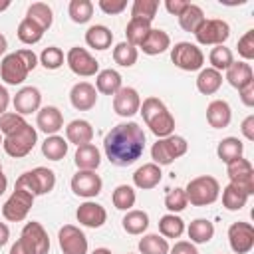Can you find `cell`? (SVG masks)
I'll return each instance as SVG.
<instances>
[{"label":"cell","instance_id":"cell-47","mask_svg":"<svg viewBox=\"0 0 254 254\" xmlns=\"http://www.w3.org/2000/svg\"><path fill=\"white\" fill-rule=\"evenodd\" d=\"M26 123H28V121H26L22 115H18L16 111H6L4 115H0V133H2L4 137H8V135L20 131Z\"/></svg>","mask_w":254,"mask_h":254},{"label":"cell","instance_id":"cell-21","mask_svg":"<svg viewBox=\"0 0 254 254\" xmlns=\"http://www.w3.org/2000/svg\"><path fill=\"white\" fill-rule=\"evenodd\" d=\"M36 125L40 131H44L46 135H56L62 127H64V115L58 107L54 105H46L38 111V117H36Z\"/></svg>","mask_w":254,"mask_h":254},{"label":"cell","instance_id":"cell-14","mask_svg":"<svg viewBox=\"0 0 254 254\" xmlns=\"http://www.w3.org/2000/svg\"><path fill=\"white\" fill-rule=\"evenodd\" d=\"M228 244L234 254H248L254 248V226L250 222H232L228 226Z\"/></svg>","mask_w":254,"mask_h":254},{"label":"cell","instance_id":"cell-8","mask_svg":"<svg viewBox=\"0 0 254 254\" xmlns=\"http://www.w3.org/2000/svg\"><path fill=\"white\" fill-rule=\"evenodd\" d=\"M171 62L183 71H196V69H202L204 54L196 44L179 42L171 48Z\"/></svg>","mask_w":254,"mask_h":254},{"label":"cell","instance_id":"cell-53","mask_svg":"<svg viewBox=\"0 0 254 254\" xmlns=\"http://www.w3.org/2000/svg\"><path fill=\"white\" fill-rule=\"evenodd\" d=\"M189 6V2L187 0H167L165 2V8H167V12L169 14H173V16H181L183 14V10Z\"/></svg>","mask_w":254,"mask_h":254},{"label":"cell","instance_id":"cell-7","mask_svg":"<svg viewBox=\"0 0 254 254\" xmlns=\"http://www.w3.org/2000/svg\"><path fill=\"white\" fill-rule=\"evenodd\" d=\"M189 149V143L185 137L181 135H169L163 139H157V143H153L151 147V157L155 165H171L175 159L183 157Z\"/></svg>","mask_w":254,"mask_h":254},{"label":"cell","instance_id":"cell-48","mask_svg":"<svg viewBox=\"0 0 254 254\" xmlns=\"http://www.w3.org/2000/svg\"><path fill=\"white\" fill-rule=\"evenodd\" d=\"M187 204H189V200H187V194H185V189H179V187H175V189H171L169 192H167V196H165V206H167V210L169 212H181V210H185L187 208Z\"/></svg>","mask_w":254,"mask_h":254},{"label":"cell","instance_id":"cell-52","mask_svg":"<svg viewBox=\"0 0 254 254\" xmlns=\"http://www.w3.org/2000/svg\"><path fill=\"white\" fill-rule=\"evenodd\" d=\"M169 252H171V254H198L196 246H194L192 242H189V240H179V242H175V246L169 248Z\"/></svg>","mask_w":254,"mask_h":254},{"label":"cell","instance_id":"cell-40","mask_svg":"<svg viewBox=\"0 0 254 254\" xmlns=\"http://www.w3.org/2000/svg\"><path fill=\"white\" fill-rule=\"evenodd\" d=\"M16 34H18V40H20L22 44L32 46V44H38V42L42 40L44 30H42V28H40L36 22H32L30 18H24V20L18 24Z\"/></svg>","mask_w":254,"mask_h":254},{"label":"cell","instance_id":"cell-23","mask_svg":"<svg viewBox=\"0 0 254 254\" xmlns=\"http://www.w3.org/2000/svg\"><path fill=\"white\" fill-rule=\"evenodd\" d=\"M139 48L147 56H159V54H163V52H167L171 48V36L165 30L151 28V32L147 34V38L143 40V44Z\"/></svg>","mask_w":254,"mask_h":254},{"label":"cell","instance_id":"cell-43","mask_svg":"<svg viewBox=\"0 0 254 254\" xmlns=\"http://www.w3.org/2000/svg\"><path fill=\"white\" fill-rule=\"evenodd\" d=\"M139 58V52L135 46H131L129 42H119L113 48V60L115 64H119L121 67H131Z\"/></svg>","mask_w":254,"mask_h":254},{"label":"cell","instance_id":"cell-5","mask_svg":"<svg viewBox=\"0 0 254 254\" xmlns=\"http://www.w3.org/2000/svg\"><path fill=\"white\" fill-rule=\"evenodd\" d=\"M185 194H187V200L192 206H206V204H212L218 198L220 185L214 177L200 175V177H194V179L189 181V185L185 189Z\"/></svg>","mask_w":254,"mask_h":254},{"label":"cell","instance_id":"cell-46","mask_svg":"<svg viewBox=\"0 0 254 254\" xmlns=\"http://www.w3.org/2000/svg\"><path fill=\"white\" fill-rule=\"evenodd\" d=\"M159 10V0H135L131 6V18H143L153 22Z\"/></svg>","mask_w":254,"mask_h":254},{"label":"cell","instance_id":"cell-1","mask_svg":"<svg viewBox=\"0 0 254 254\" xmlns=\"http://www.w3.org/2000/svg\"><path fill=\"white\" fill-rule=\"evenodd\" d=\"M103 151L111 165L129 167L145 151V133L135 121L119 123L105 135Z\"/></svg>","mask_w":254,"mask_h":254},{"label":"cell","instance_id":"cell-13","mask_svg":"<svg viewBox=\"0 0 254 254\" xmlns=\"http://www.w3.org/2000/svg\"><path fill=\"white\" fill-rule=\"evenodd\" d=\"M226 175L230 179L232 185H236L238 189H242L248 196L254 194V167L248 159L238 157L236 161L226 165Z\"/></svg>","mask_w":254,"mask_h":254},{"label":"cell","instance_id":"cell-54","mask_svg":"<svg viewBox=\"0 0 254 254\" xmlns=\"http://www.w3.org/2000/svg\"><path fill=\"white\" fill-rule=\"evenodd\" d=\"M238 93H240V99L246 107H254V81L248 83L246 87H242Z\"/></svg>","mask_w":254,"mask_h":254},{"label":"cell","instance_id":"cell-10","mask_svg":"<svg viewBox=\"0 0 254 254\" xmlns=\"http://www.w3.org/2000/svg\"><path fill=\"white\" fill-rule=\"evenodd\" d=\"M34 194L24 190V189H14V192L10 194V198L4 202L2 206V216L8 220V222H20L28 216L30 208L34 206Z\"/></svg>","mask_w":254,"mask_h":254},{"label":"cell","instance_id":"cell-56","mask_svg":"<svg viewBox=\"0 0 254 254\" xmlns=\"http://www.w3.org/2000/svg\"><path fill=\"white\" fill-rule=\"evenodd\" d=\"M8 103H10V93H8V89L4 85H0V115L6 113Z\"/></svg>","mask_w":254,"mask_h":254},{"label":"cell","instance_id":"cell-49","mask_svg":"<svg viewBox=\"0 0 254 254\" xmlns=\"http://www.w3.org/2000/svg\"><path fill=\"white\" fill-rule=\"evenodd\" d=\"M40 64L46 69H58L64 65V52L56 46H50L40 54Z\"/></svg>","mask_w":254,"mask_h":254},{"label":"cell","instance_id":"cell-28","mask_svg":"<svg viewBox=\"0 0 254 254\" xmlns=\"http://www.w3.org/2000/svg\"><path fill=\"white\" fill-rule=\"evenodd\" d=\"M111 42H113V32L103 24H95V26L87 28V32H85V44L93 50H99V52L107 50L111 46Z\"/></svg>","mask_w":254,"mask_h":254},{"label":"cell","instance_id":"cell-59","mask_svg":"<svg viewBox=\"0 0 254 254\" xmlns=\"http://www.w3.org/2000/svg\"><path fill=\"white\" fill-rule=\"evenodd\" d=\"M6 187H8V179H6V175H4V173H0V194H4Z\"/></svg>","mask_w":254,"mask_h":254},{"label":"cell","instance_id":"cell-12","mask_svg":"<svg viewBox=\"0 0 254 254\" xmlns=\"http://www.w3.org/2000/svg\"><path fill=\"white\" fill-rule=\"evenodd\" d=\"M65 64L75 75H81V77H91L99 73V62L85 48H79V46L69 48L65 56Z\"/></svg>","mask_w":254,"mask_h":254},{"label":"cell","instance_id":"cell-24","mask_svg":"<svg viewBox=\"0 0 254 254\" xmlns=\"http://www.w3.org/2000/svg\"><path fill=\"white\" fill-rule=\"evenodd\" d=\"M226 81L234 87V89H242L246 87L248 83L254 81V71H252V65L246 64V62H232L230 67L226 69Z\"/></svg>","mask_w":254,"mask_h":254},{"label":"cell","instance_id":"cell-51","mask_svg":"<svg viewBox=\"0 0 254 254\" xmlns=\"http://www.w3.org/2000/svg\"><path fill=\"white\" fill-rule=\"evenodd\" d=\"M97 6L107 14V16H115L121 14L127 8V0H99Z\"/></svg>","mask_w":254,"mask_h":254},{"label":"cell","instance_id":"cell-3","mask_svg":"<svg viewBox=\"0 0 254 254\" xmlns=\"http://www.w3.org/2000/svg\"><path fill=\"white\" fill-rule=\"evenodd\" d=\"M139 113L143 115V121L147 123L151 133L157 135L159 139L173 135V131H175V117L171 115V111L167 109V105L159 97L143 99V103L139 107Z\"/></svg>","mask_w":254,"mask_h":254},{"label":"cell","instance_id":"cell-57","mask_svg":"<svg viewBox=\"0 0 254 254\" xmlns=\"http://www.w3.org/2000/svg\"><path fill=\"white\" fill-rule=\"evenodd\" d=\"M8 238H10V228H8V224L0 222V248L8 242Z\"/></svg>","mask_w":254,"mask_h":254},{"label":"cell","instance_id":"cell-27","mask_svg":"<svg viewBox=\"0 0 254 254\" xmlns=\"http://www.w3.org/2000/svg\"><path fill=\"white\" fill-rule=\"evenodd\" d=\"M73 161H75L77 171H95L99 167V163H101V153H99V149L95 145L87 143V145L77 147Z\"/></svg>","mask_w":254,"mask_h":254},{"label":"cell","instance_id":"cell-34","mask_svg":"<svg viewBox=\"0 0 254 254\" xmlns=\"http://www.w3.org/2000/svg\"><path fill=\"white\" fill-rule=\"evenodd\" d=\"M204 20H206V18H204L202 8L189 2V6H187V8L183 10V14L179 16V26H181L185 32H192V34H194V32L200 28V24H202Z\"/></svg>","mask_w":254,"mask_h":254},{"label":"cell","instance_id":"cell-31","mask_svg":"<svg viewBox=\"0 0 254 254\" xmlns=\"http://www.w3.org/2000/svg\"><path fill=\"white\" fill-rule=\"evenodd\" d=\"M187 232H189V238L192 244H206L214 236V224L206 218H196L189 224Z\"/></svg>","mask_w":254,"mask_h":254},{"label":"cell","instance_id":"cell-36","mask_svg":"<svg viewBox=\"0 0 254 254\" xmlns=\"http://www.w3.org/2000/svg\"><path fill=\"white\" fill-rule=\"evenodd\" d=\"M67 141L60 135H48L46 141L42 143V153L50 161H62L67 155Z\"/></svg>","mask_w":254,"mask_h":254},{"label":"cell","instance_id":"cell-39","mask_svg":"<svg viewBox=\"0 0 254 254\" xmlns=\"http://www.w3.org/2000/svg\"><path fill=\"white\" fill-rule=\"evenodd\" d=\"M159 232L163 238H179L185 232V220L173 212L161 216L159 220Z\"/></svg>","mask_w":254,"mask_h":254},{"label":"cell","instance_id":"cell-61","mask_svg":"<svg viewBox=\"0 0 254 254\" xmlns=\"http://www.w3.org/2000/svg\"><path fill=\"white\" fill-rule=\"evenodd\" d=\"M91 254H111V250L109 248H95Z\"/></svg>","mask_w":254,"mask_h":254},{"label":"cell","instance_id":"cell-19","mask_svg":"<svg viewBox=\"0 0 254 254\" xmlns=\"http://www.w3.org/2000/svg\"><path fill=\"white\" fill-rule=\"evenodd\" d=\"M69 101L77 111H89L97 103V89L89 81H77L69 91Z\"/></svg>","mask_w":254,"mask_h":254},{"label":"cell","instance_id":"cell-62","mask_svg":"<svg viewBox=\"0 0 254 254\" xmlns=\"http://www.w3.org/2000/svg\"><path fill=\"white\" fill-rule=\"evenodd\" d=\"M0 173H2V163H0Z\"/></svg>","mask_w":254,"mask_h":254},{"label":"cell","instance_id":"cell-30","mask_svg":"<svg viewBox=\"0 0 254 254\" xmlns=\"http://www.w3.org/2000/svg\"><path fill=\"white\" fill-rule=\"evenodd\" d=\"M95 87L103 95H115L123 85H121V73L115 69H101L95 77Z\"/></svg>","mask_w":254,"mask_h":254},{"label":"cell","instance_id":"cell-45","mask_svg":"<svg viewBox=\"0 0 254 254\" xmlns=\"http://www.w3.org/2000/svg\"><path fill=\"white\" fill-rule=\"evenodd\" d=\"M208 62L212 65V69L216 71H222V69H228L230 64L234 62V56L230 52V48H224V46H214L208 54Z\"/></svg>","mask_w":254,"mask_h":254},{"label":"cell","instance_id":"cell-63","mask_svg":"<svg viewBox=\"0 0 254 254\" xmlns=\"http://www.w3.org/2000/svg\"><path fill=\"white\" fill-rule=\"evenodd\" d=\"M0 143H2V135H0Z\"/></svg>","mask_w":254,"mask_h":254},{"label":"cell","instance_id":"cell-55","mask_svg":"<svg viewBox=\"0 0 254 254\" xmlns=\"http://www.w3.org/2000/svg\"><path fill=\"white\" fill-rule=\"evenodd\" d=\"M240 131H242V135H244L248 141H254V115H248V117L242 121Z\"/></svg>","mask_w":254,"mask_h":254},{"label":"cell","instance_id":"cell-18","mask_svg":"<svg viewBox=\"0 0 254 254\" xmlns=\"http://www.w3.org/2000/svg\"><path fill=\"white\" fill-rule=\"evenodd\" d=\"M12 103H14V111H16L18 115L24 117V115H30V113H34V111L40 109L42 93H40L38 87H34V85H26V87H22L20 91H16Z\"/></svg>","mask_w":254,"mask_h":254},{"label":"cell","instance_id":"cell-29","mask_svg":"<svg viewBox=\"0 0 254 254\" xmlns=\"http://www.w3.org/2000/svg\"><path fill=\"white\" fill-rule=\"evenodd\" d=\"M222 85V73L212 69V67H204L198 71V77H196V89L202 93V95H212L220 89Z\"/></svg>","mask_w":254,"mask_h":254},{"label":"cell","instance_id":"cell-60","mask_svg":"<svg viewBox=\"0 0 254 254\" xmlns=\"http://www.w3.org/2000/svg\"><path fill=\"white\" fill-rule=\"evenodd\" d=\"M8 8H10V0H0V12H4Z\"/></svg>","mask_w":254,"mask_h":254},{"label":"cell","instance_id":"cell-25","mask_svg":"<svg viewBox=\"0 0 254 254\" xmlns=\"http://www.w3.org/2000/svg\"><path fill=\"white\" fill-rule=\"evenodd\" d=\"M65 139L69 143L77 145V147L91 143V139H93V127H91V123L85 121V119H73V121H69L67 127H65Z\"/></svg>","mask_w":254,"mask_h":254},{"label":"cell","instance_id":"cell-15","mask_svg":"<svg viewBox=\"0 0 254 254\" xmlns=\"http://www.w3.org/2000/svg\"><path fill=\"white\" fill-rule=\"evenodd\" d=\"M58 242L64 254H87V238L73 224H64L60 228Z\"/></svg>","mask_w":254,"mask_h":254},{"label":"cell","instance_id":"cell-37","mask_svg":"<svg viewBox=\"0 0 254 254\" xmlns=\"http://www.w3.org/2000/svg\"><path fill=\"white\" fill-rule=\"evenodd\" d=\"M26 18H30L32 22H36L46 32V30H50V26L54 22V12H52V8L46 2H34V4L28 6Z\"/></svg>","mask_w":254,"mask_h":254},{"label":"cell","instance_id":"cell-20","mask_svg":"<svg viewBox=\"0 0 254 254\" xmlns=\"http://www.w3.org/2000/svg\"><path fill=\"white\" fill-rule=\"evenodd\" d=\"M75 216H77V222L87 226V228H99L107 220L105 208L93 200H85L83 204H79L75 210Z\"/></svg>","mask_w":254,"mask_h":254},{"label":"cell","instance_id":"cell-58","mask_svg":"<svg viewBox=\"0 0 254 254\" xmlns=\"http://www.w3.org/2000/svg\"><path fill=\"white\" fill-rule=\"evenodd\" d=\"M6 50H8V40H6L4 34H0V56H4Z\"/></svg>","mask_w":254,"mask_h":254},{"label":"cell","instance_id":"cell-44","mask_svg":"<svg viewBox=\"0 0 254 254\" xmlns=\"http://www.w3.org/2000/svg\"><path fill=\"white\" fill-rule=\"evenodd\" d=\"M111 200H113V206H115L117 210H131V206H133L135 200H137V194H135L133 187H129V185H119V187L113 190Z\"/></svg>","mask_w":254,"mask_h":254},{"label":"cell","instance_id":"cell-26","mask_svg":"<svg viewBox=\"0 0 254 254\" xmlns=\"http://www.w3.org/2000/svg\"><path fill=\"white\" fill-rule=\"evenodd\" d=\"M161 167L155 165V163H145L143 167H139L135 173H133V183L137 189H143V190H149V189H155L159 183H161Z\"/></svg>","mask_w":254,"mask_h":254},{"label":"cell","instance_id":"cell-41","mask_svg":"<svg viewBox=\"0 0 254 254\" xmlns=\"http://www.w3.org/2000/svg\"><path fill=\"white\" fill-rule=\"evenodd\" d=\"M139 252L141 254H169V242L167 238L159 234H145L139 240Z\"/></svg>","mask_w":254,"mask_h":254},{"label":"cell","instance_id":"cell-22","mask_svg":"<svg viewBox=\"0 0 254 254\" xmlns=\"http://www.w3.org/2000/svg\"><path fill=\"white\" fill-rule=\"evenodd\" d=\"M230 119H232V111H230V105L224 101V99H214L208 103L206 107V121L210 127L214 129H224L230 125Z\"/></svg>","mask_w":254,"mask_h":254},{"label":"cell","instance_id":"cell-11","mask_svg":"<svg viewBox=\"0 0 254 254\" xmlns=\"http://www.w3.org/2000/svg\"><path fill=\"white\" fill-rule=\"evenodd\" d=\"M230 36V26L224 20L212 18V20H204L200 24V28L194 32V38L198 44L202 46H224V42Z\"/></svg>","mask_w":254,"mask_h":254},{"label":"cell","instance_id":"cell-2","mask_svg":"<svg viewBox=\"0 0 254 254\" xmlns=\"http://www.w3.org/2000/svg\"><path fill=\"white\" fill-rule=\"evenodd\" d=\"M38 65V56L32 50H18L12 54H6L0 64V77L8 85H20L28 73Z\"/></svg>","mask_w":254,"mask_h":254},{"label":"cell","instance_id":"cell-35","mask_svg":"<svg viewBox=\"0 0 254 254\" xmlns=\"http://www.w3.org/2000/svg\"><path fill=\"white\" fill-rule=\"evenodd\" d=\"M151 32V22L149 20H143V18H131L127 28H125V36H127V42L135 48H139L143 44V40L147 38V34Z\"/></svg>","mask_w":254,"mask_h":254},{"label":"cell","instance_id":"cell-32","mask_svg":"<svg viewBox=\"0 0 254 254\" xmlns=\"http://www.w3.org/2000/svg\"><path fill=\"white\" fill-rule=\"evenodd\" d=\"M242 153H244V143L238 137H224L218 143V147H216L218 159L222 163H226V165L232 163V161H236L238 157H242Z\"/></svg>","mask_w":254,"mask_h":254},{"label":"cell","instance_id":"cell-6","mask_svg":"<svg viewBox=\"0 0 254 254\" xmlns=\"http://www.w3.org/2000/svg\"><path fill=\"white\" fill-rule=\"evenodd\" d=\"M16 187L32 192L34 196L48 194L56 187V173L52 169H48V167H36L32 171L22 173L16 179Z\"/></svg>","mask_w":254,"mask_h":254},{"label":"cell","instance_id":"cell-9","mask_svg":"<svg viewBox=\"0 0 254 254\" xmlns=\"http://www.w3.org/2000/svg\"><path fill=\"white\" fill-rule=\"evenodd\" d=\"M36 141H38L36 129H34L30 123H26L20 131H16V133L4 137V139H2V147H4L6 155H10V157H14V159H22V157H26V155L34 149Z\"/></svg>","mask_w":254,"mask_h":254},{"label":"cell","instance_id":"cell-17","mask_svg":"<svg viewBox=\"0 0 254 254\" xmlns=\"http://www.w3.org/2000/svg\"><path fill=\"white\" fill-rule=\"evenodd\" d=\"M141 107V97L135 87H121L113 95V111L121 117H131L139 111Z\"/></svg>","mask_w":254,"mask_h":254},{"label":"cell","instance_id":"cell-33","mask_svg":"<svg viewBox=\"0 0 254 254\" xmlns=\"http://www.w3.org/2000/svg\"><path fill=\"white\" fill-rule=\"evenodd\" d=\"M121 224L127 234H133V236L143 234L149 228V214L145 210H127Z\"/></svg>","mask_w":254,"mask_h":254},{"label":"cell","instance_id":"cell-50","mask_svg":"<svg viewBox=\"0 0 254 254\" xmlns=\"http://www.w3.org/2000/svg\"><path fill=\"white\" fill-rule=\"evenodd\" d=\"M238 54L244 58L246 64H248L250 60H254V30H248V32L238 40Z\"/></svg>","mask_w":254,"mask_h":254},{"label":"cell","instance_id":"cell-38","mask_svg":"<svg viewBox=\"0 0 254 254\" xmlns=\"http://www.w3.org/2000/svg\"><path fill=\"white\" fill-rule=\"evenodd\" d=\"M248 198L250 196L242 189H238L236 185H232V183H228L222 189V206L226 210H240L242 206H246Z\"/></svg>","mask_w":254,"mask_h":254},{"label":"cell","instance_id":"cell-42","mask_svg":"<svg viewBox=\"0 0 254 254\" xmlns=\"http://www.w3.org/2000/svg\"><path fill=\"white\" fill-rule=\"evenodd\" d=\"M67 14L75 24H85L93 16V2L91 0H71L67 6Z\"/></svg>","mask_w":254,"mask_h":254},{"label":"cell","instance_id":"cell-16","mask_svg":"<svg viewBox=\"0 0 254 254\" xmlns=\"http://www.w3.org/2000/svg\"><path fill=\"white\" fill-rule=\"evenodd\" d=\"M69 185H71L73 194L83 196V198H93V196H97L101 192L103 181L95 171H77L71 177Z\"/></svg>","mask_w":254,"mask_h":254},{"label":"cell","instance_id":"cell-4","mask_svg":"<svg viewBox=\"0 0 254 254\" xmlns=\"http://www.w3.org/2000/svg\"><path fill=\"white\" fill-rule=\"evenodd\" d=\"M48 252H50L48 232L36 220L24 224L20 238L10 248V254H48Z\"/></svg>","mask_w":254,"mask_h":254}]
</instances>
